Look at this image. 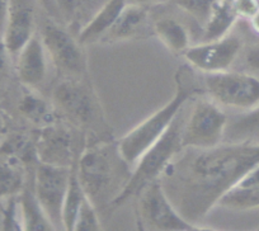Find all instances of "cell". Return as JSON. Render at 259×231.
<instances>
[{
	"instance_id": "e0dca14e",
	"label": "cell",
	"mask_w": 259,
	"mask_h": 231,
	"mask_svg": "<svg viewBox=\"0 0 259 231\" xmlns=\"http://www.w3.org/2000/svg\"><path fill=\"white\" fill-rule=\"evenodd\" d=\"M127 6L126 0H108L91 21L78 32V41L81 44H92L101 42L104 34L113 26L116 19Z\"/></svg>"
},
{
	"instance_id": "e575fe53",
	"label": "cell",
	"mask_w": 259,
	"mask_h": 231,
	"mask_svg": "<svg viewBox=\"0 0 259 231\" xmlns=\"http://www.w3.org/2000/svg\"><path fill=\"white\" fill-rule=\"evenodd\" d=\"M248 21H249V23H250V27H251V29H253L254 33H256L259 36V11L256 12V13L254 14L250 19H248Z\"/></svg>"
},
{
	"instance_id": "277c9868",
	"label": "cell",
	"mask_w": 259,
	"mask_h": 231,
	"mask_svg": "<svg viewBox=\"0 0 259 231\" xmlns=\"http://www.w3.org/2000/svg\"><path fill=\"white\" fill-rule=\"evenodd\" d=\"M184 120L178 113L164 135L151 145L135 163V169L121 192L111 202V207L117 208L130 198L138 197L148 184L160 178L161 173L174 156L182 150V128Z\"/></svg>"
},
{
	"instance_id": "44dd1931",
	"label": "cell",
	"mask_w": 259,
	"mask_h": 231,
	"mask_svg": "<svg viewBox=\"0 0 259 231\" xmlns=\"http://www.w3.org/2000/svg\"><path fill=\"white\" fill-rule=\"evenodd\" d=\"M22 225L23 230L29 231H47L54 230L51 222L45 215L44 210L37 201L34 191L26 190L19 200Z\"/></svg>"
},
{
	"instance_id": "d6986e66",
	"label": "cell",
	"mask_w": 259,
	"mask_h": 231,
	"mask_svg": "<svg viewBox=\"0 0 259 231\" xmlns=\"http://www.w3.org/2000/svg\"><path fill=\"white\" fill-rule=\"evenodd\" d=\"M238 19L230 0H216L210 17L203 26L202 42L219 39L230 33Z\"/></svg>"
},
{
	"instance_id": "83f0119b",
	"label": "cell",
	"mask_w": 259,
	"mask_h": 231,
	"mask_svg": "<svg viewBox=\"0 0 259 231\" xmlns=\"http://www.w3.org/2000/svg\"><path fill=\"white\" fill-rule=\"evenodd\" d=\"M216 0H174V3L183 12L198 22L201 26H205L206 21L210 17L212 7Z\"/></svg>"
},
{
	"instance_id": "8992f818",
	"label": "cell",
	"mask_w": 259,
	"mask_h": 231,
	"mask_svg": "<svg viewBox=\"0 0 259 231\" xmlns=\"http://www.w3.org/2000/svg\"><path fill=\"white\" fill-rule=\"evenodd\" d=\"M41 39L49 60L64 78L81 79L87 74L83 44L54 18L47 19L41 29Z\"/></svg>"
},
{
	"instance_id": "3957f363",
	"label": "cell",
	"mask_w": 259,
	"mask_h": 231,
	"mask_svg": "<svg viewBox=\"0 0 259 231\" xmlns=\"http://www.w3.org/2000/svg\"><path fill=\"white\" fill-rule=\"evenodd\" d=\"M188 74L186 66L179 68L176 74L177 86L173 98L118 141L117 146L119 154L130 165L135 164L138 159L164 135L178 116L179 111H182L188 99L196 93V84Z\"/></svg>"
},
{
	"instance_id": "484cf974",
	"label": "cell",
	"mask_w": 259,
	"mask_h": 231,
	"mask_svg": "<svg viewBox=\"0 0 259 231\" xmlns=\"http://www.w3.org/2000/svg\"><path fill=\"white\" fill-rule=\"evenodd\" d=\"M3 153L9 155V158L17 159L19 161H32L33 159L37 160L36 144L31 143L29 138L23 135H14L4 143L2 148ZM38 161V160H37Z\"/></svg>"
},
{
	"instance_id": "4316f807",
	"label": "cell",
	"mask_w": 259,
	"mask_h": 231,
	"mask_svg": "<svg viewBox=\"0 0 259 231\" xmlns=\"http://www.w3.org/2000/svg\"><path fill=\"white\" fill-rule=\"evenodd\" d=\"M101 230V221H99L97 207L93 205L88 196H85L83 203L76 215L74 222L73 231H98Z\"/></svg>"
},
{
	"instance_id": "d590c367",
	"label": "cell",
	"mask_w": 259,
	"mask_h": 231,
	"mask_svg": "<svg viewBox=\"0 0 259 231\" xmlns=\"http://www.w3.org/2000/svg\"><path fill=\"white\" fill-rule=\"evenodd\" d=\"M0 133H2V123H0Z\"/></svg>"
},
{
	"instance_id": "4dcf8cb0",
	"label": "cell",
	"mask_w": 259,
	"mask_h": 231,
	"mask_svg": "<svg viewBox=\"0 0 259 231\" xmlns=\"http://www.w3.org/2000/svg\"><path fill=\"white\" fill-rule=\"evenodd\" d=\"M9 14V0H0V38L3 39Z\"/></svg>"
},
{
	"instance_id": "7c38bea8",
	"label": "cell",
	"mask_w": 259,
	"mask_h": 231,
	"mask_svg": "<svg viewBox=\"0 0 259 231\" xmlns=\"http://www.w3.org/2000/svg\"><path fill=\"white\" fill-rule=\"evenodd\" d=\"M36 154L38 163L71 168L79 158L71 128L55 122L44 126L37 136Z\"/></svg>"
},
{
	"instance_id": "2e32d148",
	"label": "cell",
	"mask_w": 259,
	"mask_h": 231,
	"mask_svg": "<svg viewBox=\"0 0 259 231\" xmlns=\"http://www.w3.org/2000/svg\"><path fill=\"white\" fill-rule=\"evenodd\" d=\"M219 205L236 211L259 207V164L221 197Z\"/></svg>"
},
{
	"instance_id": "ffe728a7",
	"label": "cell",
	"mask_w": 259,
	"mask_h": 231,
	"mask_svg": "<svg viewBox=\"0 0 259 231\" xmlns=\"http://www.w3.org/2000/svg\"><path fill=\"white\" fill-rule=\"evenodd\" d=\"M153 32L159 41L173 54H184L191 47L186 27L174 18H160L153 24Z\"/></svg>"
},
{
	"instance_id": "4fadbf2b",
	"label": "cell",
	"mask_w": 259,
	"mask_h": 231,
	"mask_svg": "<svg viewBox=\"0 0 259 231\" xmlns=\"http://www.w3.org/2000/svg\"><path fill=\"white\" fill-rule=\"evenodd\" d=\"M37 4L38 0H9L3 42L13 56H17L22 47L36 34Z\"/></svg>"
},
{
	"instance_id": "5b68a950",
	"label": "cell",
	"mask_w": 259,
	"mask_h": 231,
	"mask_svg": "<svg viewBox=\"0 0 259 231\" xmlns=\"http://www.w3.org/2000/svg\"><path fill=\"white\" fill-rule=\"evenodd\" d=\"M138 225L141 230L192 231L198 230L177 211L161 183L154 180L138 196L136 206Z\"/></svg>"
},
{
	"instance_id": "ba28073f",
	"label": "cell",
	"mask_w": 259,
	"mask_h": 231,
	"mask_svg": "<svg viewBox=\"0 0 259 231\" xmlns=\"http://www.w3.org/2000/svg\"><path fill=\"white\" fill-rule=\"evenodd\" d=\"M52 103L57 113L78 128H89L99 120V104L84 78H64L55 86Z\"/></svg>"
},
{
	"instance_id": "5bb4252c",
	"label": "cell",
	"mask_w": 259,
	"mask_h": 231,
	"mask_svg": "<svg viewBox=\"0 0 259 231\" xmlns=\"http://www.w3.org/2000/svg\"><path fill=\"white\" fill-rule=\"evenodd\" d=\"M16 70L19 81L28 88H37L44 84L47 76L46 50L41 37L34 34L17 54Z\"/></svg>"
},
{
	"instance_id": "ac0fdd59",
	"label": "cell",
	"mask_w": 259,
	"mask_h": 231,
	"mask_svg": "<svg viewBox=\"0 0 259 231\" xmlns=\"http://www.w3.org/2000/svg\"><path fill=\"white\" fill-rule=\"evenodd\" d=\"M108 0H56L59 18L76 27L78 32Z\"/></svg>"
},
{
	"instance_id": "30bf717a",
	"label": "cell",
	"mask_w": 259,
	"mask_h": 231,
	"mask_svg": "<svg viewBox=\"0 0 259 231\" xmlns=\"http://www.w3.org/2000/svg\"><path fill=\"white\" fill-rule=\"evenodd\" d=\"M71 168L38 163L34 195L54 230L62 227V207L70 182Z\"/></svg>"
},
{
	"instance_id": "52a82bcc",
	"label": "cell",
	"mask_w": 259,
	"mask_h": 231,
	"mask_svg": "<svg viewBox=\"0 0 259 231\" xmlns=\"http://www.w3.org/2000/svg\"><path fill=\"white\" fill-rule=\"evenodd\" d=\"M228 116L212 99H200L194 103L188 120L182 128V148L211 149L220 145L225 137Z\"/></svg>"
},
{
	"instance_id": "cb8c5ba5",
	"label": "cell",
	"mask_w": 259,
	"mask_h": 231,
	"mask_svg": "<svg viewBox=\"0 0 259 231\" xmlns=\"http://www.w3.org/2000/svg\"><path fill=\"white\" fill-rule=\"evenodd\" d=\"M19 111L24 117L36 125L46 126L54 122V113L44 98L37 94L28 91L22 97L19 102Z\"/></svg>"
},
{
	"instance_id": "f1b7e54d",
	"label": "cell",
	"mask_w": 259,
	"mask_h": 231,
	"mask_svg": "<svg viewBox=\"0 0 259 231\" xmlns=\"http://www.w3.org/2000/svg\"><path fill=\"white\" fill-rule=\"evenodd\" d=\"M238 18L250 19L259 11V0H230Z\"/></svg>"
},
{
	"instance_id": "1f68e13d",
	"label": "cell",
	"mask_w": 259,
	"mask_h": 231,
	"mask_svg": "<svg viewBox=\"0 0 259 231\" xmlns=\"http://www.w3.org/2000/svg\"><path fill=\"white\" fill-rule=\"evenodd\" d=\"M38 3L45 8V11L51 16V18H59L56 0H38Z\"/></svg>"
},
{
	"instance_id": "d4e9b609",
	"label": "cell",
	"mask_w": 259,
	"mask_h": 231,
	"mask_svg": "<svg viewBox=\"0 0 259 231\" xmlns=\"http://www.w3.org/2000/svg\"><path fill=\"white\" fill-rule=\"evenodd\" d=\"M255 132H259V104L249 109L248 113L234 121L230 126H226L225 135L238 143Z\"/></svg>"
},
{
	"instance_id": "8fae6325",
	"label": "cell",
	"mask_w": 259,
	"mask_h": 231,
	"mask_svg": "<svg viewBox=\"0 0 259 231\" xmlns=\"http://www.w3.org/2000/svg\"><path fill=\"white\" fill-rule=\"evenodd\" d=\"M243 47V41L236 34L228 33L213 41L201 42L191 46L183 54L184 59L194 69L203 74L226 71L235 63Z\"/></svg>"
},
{
	"instance_id": "7a4b0ae2",
	"label": "cell",
	"mask_w": 259,
	"mask_h": 231,
	"mask_svg": "<svg viewBox=\"0 0 259 231\" xmlns=\"http://www.w3.org/2000/svg\"><path fill=\"white\" fill-rule=\"evenodd\" d=\"M130 165L121 156L118 146L112 143H101L89 146L78 158L76 171L84 192L98 210L99 206L111 205L128 180Z\"/></svg>"
},
{
	"instance_id": "836d02e7",
	"label": "cell",
	"mask_w": 259,
	"mask_h": 231,
	"mask_svg": "<svg viewBox=\"0 0 259 231\" xmlns=\"http://www.w3.org/2000/svg\"><path fill=\"white\" fill-rule=\"evenodd\" d=\"M127 4H133V6H140V7H149L154 6V4L163 3L166 0H126Z\"/></svg>"
},
{
	"instance_id": "9a60e30c",
	"label": "cell",
	"mask_w": 259,
	"mask_h": 231,
	"mask_svg": "<svg viewBox=\"0 0 259 231\" xmlns=\"http://www.w3.org/2000/svg\"><path fill=\"white\" fill-rule=\"evenodd\" d=\"M148 28L149 13L146 7L127 4L101 42L114 43L127 39L140 38L148 32Z\"/></svg>"
},
{
	"instance_id": "7402d4cb",
	"label": "cell",
	"mask_w": 259,
	"mask_h": 231,
	"mask_svg": "<svg viewBox=\"0 0 259 231\" xmlns=\"http://www.w3.org/2000/svg\"><path fill=\"white\" fill-rule=\"evenodd\" d=\"M76 163H78V160L71 166L70 182H69L68 192H66V196H65L64 207H62V227L65 230L70 231H73L74 222H75L78 211L87 196L83 187H81L80 182H79L78 171H76Z\"/></svg>"
},
{
	"instance_id": "f546056e",
	"label": "cell",
	"mask_w": 259,
	"mask_h": 231,
	"mask_svg": "<svg viewBox=\"0 0 259 231\" xmlns=\"http://www.w3.org/2000/svg\"><path fill=\"white\" fill-rule=\"evenodd\" d=\"M245 65L253 73H259V46L248 50L245 55Z\"/></svg>"
},
{
	"instance_id": "9c48e42d",
	"label": "cell",
	"mask_w": 259,
	"mask_h": 231,
	"mask_svg": "<svg viewBox=\"0 0 259 231\" xmlns=\"http://www.w3.org/2000/svg\"><path fill=\"white\" fill-rule=\"evenodd\" d=\"M203 84L219 106L249 111L259 104V79L253 74L229 70L205 74Z\"/></svg>"
},
{
	"instance_id": "d6a6232c",
	"label": "cell",
	"mask_w": 259,
	"mask_h": 231,
	"mask_svg": "<svg viewBox=\"0 0 259 231\" xmlns=\"http://www.w3.org/2000/svg\"><path fill=\"white\" fill-rule=\"evenodd\" d=\"M11 56L9 51L7 50L3 39L0 38V73H4L8 65V57Z\"/></svg>"
},
{
	"instance_id": "6da1fadb",
	"label": "cell",
	"mask_w": 259,
	"mask_h": 231,
	"mask_svg": "<svg viewBox=\"0 0 259 231\" xmlns=\"http://www.w3.org/2000/svg\"><path fill=\"white\" fill-rule=\"evenodd\" d=\"M259 164V144L233 143L211 149L184 148L161 173L181 216L197 226L224 195Z\"/></svg>"
},
{
	"instance_id": "603a6c76",
	"label": "cell",
	"mask_w": 259,
	"mask_h": 231,
	"mask_svg": "<svg viewBox=\"0 0 259 231\" xmlns=\"http://www.w3.org/2000/svg\"><path fill=\"white\" fill-rule=\"evenodd\" d=\"M23 188V171L21 161L9 158L8 161L0 164V205L4 201L16 197Z\"/></svg>"
}]
</instances>
